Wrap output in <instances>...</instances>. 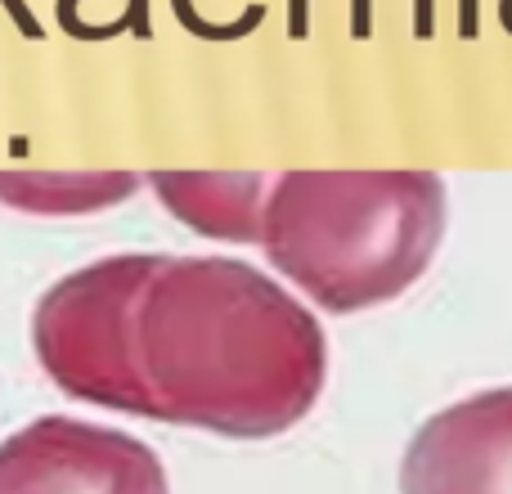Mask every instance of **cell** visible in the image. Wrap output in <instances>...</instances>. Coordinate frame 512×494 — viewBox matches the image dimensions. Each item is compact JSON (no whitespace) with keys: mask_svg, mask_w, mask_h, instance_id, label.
Here are the masks:
<instances>
[{"mask_svg":"<svg viewBox=\"0 0 512 494\" xmlns=\"http://www.w3.org/2000/svg\"><path fill=\"white\" fill-rule=\"evenodd\" d=\"M445 221L432 171H283L265 185L256 243L315 306L355 315L423 279Z\"/></svg>","mask_w":512,"mask_h":494,"instance_id":"2","label":"cell"},{"mask_svg":"<svg viewBox=\"0 0 512 494\" xmlns=\"http://www.w3.org/2000/svg\"><path fill=\"white\" fill-rule=\"evenodd\" d=\"M414 36L418 41L432 36V0H414Z\"/></svg>","mask_w":512,"mask_h":494,"instance_id":"8","label":"cell"},{"mask_svg":"<svg viewBox=\"0 0 512 494\" xmlns=\"http://www.w3.org/2000/svg\"><path fill=\"white\" fill-rule=\"evenodd\" d=\"M463 36H477V0H463Z\"/></svg>","mask_w":512,"mask_h":494,"instance_id":"9","label":"cell"},{"mask_svg":"<svg viewBox=\"0 0 512 494\" xmlns=\"http://www.w3.org/2000/svg\"><path fill=\"white\" fill-rule=\"evenodd\" d=\"M405 494H512V387L432 414L400 463Z\"/></svg>","mask_w":512,"mask_h":494,"instance_id":"4","label":"cell"},{"mask_svg":"<svg viewBox=\"0 0 512 494\" xmlns=\"http://www.w3.org/2000/svg\"><path fill=\"white\" fill-rule=\"evenodd\" d=\"M0 494H171L144 441L81 418H36L0 445Z\"/></svg>","mask_w":512,"mask_h":494,"instance_id":"3","label":"cell"},{"mask_svg":"<svg viewBox=\"0 0 512 494\" xmlns=\"http://www.w3.org/2000/svg\"><path fill=\"white\" fill-rule=\"evenodd\" d=\"M153 194L171 207L180 225L225 243H256L261 198L270 176H230V171H153Z\"/></svg>","mask_w":512,"mask_h":494,"instance_id":"5","label":"cell"},{"mask_svg":"<svg viewBox=\"0 0 512 494\" xmlns=\"http://www.w3.org/2000/svg\"><path fill=\"white\" fill-rule=\"evenodd\" d=\"M288 36L292 41L310 36V0H288Z\"/></svg>","mask_w":512,"mask_h":494,"instance_id":"7","label":"cell"},{"mask_svg":"<svg viewBox=\"0 0 512 494\" xmlns=\"http://www.w3.org/2000/svg\"><path fill=\"white\" fill-rule=\"evenodd\" d=\"M45 378L86 405L261 441L328 378L319 319L234 256L131 252L63 274L32 315Z\"/></svg>","mask_w":512,"mask_h":494,"instance_id":"1","label":"cell"},{"mask_svg":"<svg viewBox=\"0 0 512 494\" xmlns=\"http://www.w3.org/2000/svg\"><path fill=\"white\" fill-rule=\"evenodd\" d=\"M135 189H140V180L122 176V171H104V176H0V203L41 216H81L122 203Z\"/></svg>","mask_w":512,"mask_h":494,"instance_id":"6","label":"cell"}]
</instances>
